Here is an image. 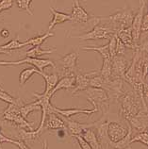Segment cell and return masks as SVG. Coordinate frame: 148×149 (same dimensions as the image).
Segmentation results:
<instances>
[{
    "label": "cell",
    "mask_w": 148,
    "mask_h": 149,
    "mask_svg": "<svg viewBox=\"0 0 148 149\" xmlns=\"http://www.w3.org/2000/svg\"><path fill=\"white\" fill-rule=\"evenodd\" d=\"M0 100L6 102L8 104H15L18 106H21L24 104L22 99L20 98H15L13 95H10V93H8L5 90H0Z\"/></svg>",
    "instance_id": "30"
},
{
    "label": "cell",
    "mask_w": 148,
    "mask_h": 149,
    "mask_svg": "<svg viewBox=\"0 0 148 149\" xmlns=\"http://www.w3.org/2000/svg\"><path fill=\"white\" fill-rule=\"evenodd\" d=\"M37 111H41V106L38 100L35 102H31V103H28V104L24 103L20 107V114L24 117L25 119L28 118L31 112Z\"/></svg>",
    "instance_id": "25"
},
{
    "label": "cell",
    "mask_w": 148,
    "mask_h": 149,
    "mask_svg": "<svg viewBox=\"0 0 148 149\" xmlns=\"http://www.w3.org/2000/svg\"><path fill=\"white\" fill-rule=\"evenodd\" d=\"M59 129L67 130L63 119L61 118L60 115L57 114L55 112L49 113V114L46 116L42 130L44 132L45 130H59Z\"/></svg>",
    "instance_id": "15"
},
{
    "label": "cell",
    "mask_w": 148,
    "mask_h": 149,
    "mask_svg": "<svg viewBox=\"0 0 148 149\" xmlns=\"http://www.w3.org/2000/svg\"><path fill=\"white\" fill-rule=\"evenodd\" d=\"M108 53H110V58L111 60L116 55V34H113L110 38V42H108Z\"/></svg>",
    "instance_id": "35"
},
{
    "label": "cell",
    "mask_w": 148,
    "mask_h": 149,
    "mask_svg": "<svg viewBox=\"0 0 148 149\" xmlns=\"http://www.w3.org/2000/svg\"><path fill=\"white\" fill-rule=\"evenodd\" d=\"M50 11H51L53 18H52L51 22L49 23V26L47 29L48 31L52 30L57 25L63 24L65 22H71V16H70V14L61 13V11H58L52 7L50 8Z\"/></svg>",
    "instance_id": "18"
},
{
    "label": "cell",
    "mask_w": 148,
    "mask_h": 149,
    "mask_svg": "<svg viewBox=\"0 0 148 149\" xmlns=\"http://www.w3.org/2000/svg\"><path fill=\"white\" fill-rule=\"evenodd\" d=\"M15 1H16L17 7H18L19 10H24L28 14L32 16L33 13L30 9V4H31V2H32V0H15Z\"/></svg>",
    "instance_id": "34"
},
{
    "label": "cell",
    "mask_w": 148,
    "mask_h": 149,
    "mask_svg": "<svg viewBox=\"0 0 148 149\" xmlns=\"http://www.w3.org/2000/svg\"><path fill=\"white\" fill-rule=\"evenodd\" d=\"M34 74H40V71L37 70L35 67H31V68H25L23 71L19 74V83L20 86H24L26 82H28L30 77L33 76Z\"/></svg>",
    "instance_id": "28"
},
{
    "label": "cell",
    "mask_w": 148,
    "mask_h": 149,
    "mask_svg": "<svg viewBox=\"0 0 148 149\" xmlns=\"http://www.w3.org/2000/svg\"><path fill=\"white\" fill-rule=\"evenodd\" d=\"M99 71L94 70V71L89 72V73H80L79 72L75 76V86L73 88L72 95H75L77 93L83 92L87 88L90 87V78L92 76H93L94 74L98 73Z\"/></svg>",
    "instance_id": "13"
},
{
    "label": "cell",
    "mask_w": 148,
    "mask_h": 149,
    "mask_svg": "<svg viewBox=\"0 0 148 149\" xmlns=\"http://www.w3.org/2000/svg\"><path fill=\"white\" fill-rule=\"evenodd\" d=\"M88 96V100L92 104L98 111H102L103 115L106 114L110 108V100L106 91L102 88H92L89 87L85 91Z\"/></svg>",
    "instance_id": "3"
},
{
    "label": "cell",
    "mask_w": 148,
    "mask_h": 149,
    "mask_svg": "<svg viewBox=\"0 0 148 149\" xmlns=\"http://www.w3.org/2000/svg\"><path fill=\"white\" fill-rule=\"evenodd\" d=\"M42 149H48V144H47V141L44 140V143H42Z\"/></svg>",
    "instance_id": "42"
},
{
    "label": "cell",
    "mask_w": 148,
    "mask_h": 149,
    "mask_svg": "<svg viewBox=\"0 0 148 149\" xmlns=\"http://www.w3.org/2000/svg\"><path fill=\"white\" fill-rule=\"evenodd\" d=\"M75 86V77H62L57 82L56 86L52 89V91L48 93L50 97H52L55 93L60 90H70Z\"/></svg>",
    "instance_id": "21"
},
{
    "label": "cell",
    "mask_w": 148,
    "mask_h": 149,
    "mask_svg": "<svg viewBox=\"0 0 148 149\" xmlns=\"http://www.w3.org/2000/svg\"><path fill=\"white\" fill-rule=\"evenodd\" d=\"M73 137H75V138H76V140L77 143H79L80 149H92L91 147H90L89 144H88V143L80 135H74Z\"/></svg>",
    "instance_id": "37"
},
{
    "label": "cell",
    "mask_w": 148,
    "mask_h": 149,
    "mask_svg": "<svg viewBox=\"0 0 148 149\" xmlns=\"http://www.w3.org/2000/svg\"><path fill=\"white\" fill-rule=\"evenodd\" d=\"M148 30V14L146 11L143 14L142 21V26H141V35L142 34H146Z\"/></svg>",
    "instance_id": "39"
},
{
    "label": "cell",
    "mask_w": 148,
    "mask_h": 149,
    "mask_svg": "<svg viewBox=\"0 0 148 149\" xmlns=\"http://www.w3.org/2000/svg\"><path fill=\"white\" fill-rule=\"evenodd\" d=\"M145 7L146 3L141 4V8L139 9V10L134 14L133 20L131 23V32H132V38H133L134 45L136 46V48L138 47L140 40H141V26H142V21L143 14L145 13Z\"/></svg>",
    "instance_id": "10"
},
{
    "label": "cell",
    "mask_w": 148,
    "mask_h": 149,
    "mask_svg": "<svg viewBox=\"0 0 148 149\" xmlns=\"http://www.w3.org/2000/svg\"><path fill=\"white\" fill-rule=\"evenodd\" d=\"M118 102L120 103V114L124 120L138 114L142 109H147V106L142 103V99L134 91L124 92Z\"/></svg>",
    "instance_id": "1"
},
{
    "label": "cell",
    "mask_w": 148,
    "mask_h": 149,
    "mask_svg": "<svg viewBox=\"0 0 148 149\" xmlns=\"http://www.w3.org/2000/svg\"><path fill=\"white\" fill-rule=\"evenodd\" d=\"M0 36H1L2 38H8L10 36V31L6 29H2L1 30H0Z\"/></svg>",
    "instance_id": "40"
},
{
    "label": "cell",
    "mask_w": 148,
    "mask_h": 149,
    "mask_svg": "<svg viewBox=\"0 0 148 149\" xmlns=\"http://www.w3.org/2000/svg\"><path fill=\"white\" fill-rule=\"evenodd\" d=\"M143 143L145 146H148V138H147V131L145 132H139V133H136V135L133 136L132 135L131 137V140H130V143Z\"/></svg>",
    "instance_id": "33"
},
{
    "label": "cell",
    "mask_w": 148,
    "mask_h": 149,
    "mask_svg": "<svg viewBox=\"0 0 148 149\" xmlns=\"http://www.w3.org/2000/svg\"><path fill=\"white\" fill-rule=\"evenodd\" d=\"M81 49L85 51H96L100 54L102 58H110L108 44L101 46H84V47H81Z\"/></svg>",
    "instance_id": "31"
},
{
    "label": "cell",
    "mask_w": 148,
    "mask_h": 149,
    "mask_svg": "<svg viewBox=\"0 0 148 149\" xmlns=\"http://www.w3.org/2000/svg\"><path fill=\"white\" fill-rule=\"evenodd\" d=\"M70 16H71V22L75 23V24H85V23H88L90 19L92 18L91 15L81 7L79 0H75Z\"/></svg>",
    "instance_id": "14"
},
{
    "label": "cell",
    "mask_w": 148,
    "mask_h": 149,
    "mask_svg": "<svg viewBox=\"0 0 148 149\" xmlns=\"http://www.w3.org/2000/svg\"><path fill=\"white\" fill-rule=\"evenodd\" d=\"M77 60H79V53L74 52L68 53L58 61V74L60 77H75L79 72L77 67Z\"/></svg>",
    "instance_id": "4"
},
{
    "label": "cell",
    "mask_w": 148,
    "mask_h": 149,
    "mask_svg": "<svg viewBox=\"0 0 148 149\" xmlns=\"http://www.w3.org/2000/svg\"><path fill=\"white\" fill-rule=\"evenodd\" d=\"M53 36H54V33L50 32V31H47V32L42 34V35H38V36L30 38V39H28V40L25 41L24 42H25L26 45H32V46L42 45L48 38L53 37Z\"/></svg>",
    "instance_id": "27"
},
{
    "label": "cell",
    "mask_w": 148,
    "mask_h": 149,
    "mask_svg": "<svg viewBox=\"0 0 148 149\" xmlns=\"http://www.w3.org/2000/svg\"><path fill=\"white\" fill-rule=\"evenodd\" d=\"M13 6V0H0V9L2 11L11 9Z\"/></svg>",
    "instance_id": "38"
},
{
    "label": "cell",
    "mask_w": 148,
    "mask_h": 149,
    "mask_svg": "<svg viewBox=\"0 0 148 149\" xmlns=\"http://www.w3.org/2000/svg\"><path fill=\"white\" fill-rule=\"evenodd\" d=\"M126 47L116 36V55H124Z\"/></svg>",
    "instance_id": "36"
},
{
    "label": "cell",
    "mask_w": 148,
    "mask_h": 149,
    "mask_svg": "<svg viewBox=\"0 0 148 149\" xmlns=\"http://www.w3.org/2000/svg\"><path fill=\"white\" fill-rule=\"evenodd\" d=\"M99 76L104 80H108L111 77V60L110 58H103L102 68L99 71Z\"/></svg>",
    "instance_id": "29"
},
{
    "label": "cell",
    "mask_w": 148,
    "mask_h": 149,
    "mask_svg": "<svg viewBox=\"0 0 148 149\" xmlns=\"http://www.w3.org/2000/svg\"><path fill=\"white\" fill-rule=\"evenodd\" d=\"M102 89L106 91L110 102H118L119 98L124 93V80L122 78H110L108 80H103Z\"/></svg>",
    "instance_id": "6"
},
{
    "label": "cell",
    "mask_w": 148,
    "mask_h": 149,
    "mask_svg": "<svg viewBox=\"0 0 148 149\" xmlns=\"http://www.w3.org/2000/svg\"><path fill=\"white\" fill-rule=\"evenodd\" d=\"M40 76L44 77L45 81V90L42 93V95H48L52 91V89L55 87L57 82L60 79V76L58 73H52V74H46L44 72H40Z\"/></svg>",
    "instance_id": "22"
},
{
    "label": "cell",
    "mask_w": 148,
    "mask_h": 149,
    "mask_svg": "<svg viewBox=\"0 0 148 149\" xmlns=\"http://www.w3.org/2000/svg\"><path fill=\"white\" fill-rule=\"evenodd\" d=\"M57 49L56 48H52V49H42L40 45H36L33 46L32 48H30L29 50L26 51V57H30V58H41L44 55H48V54H52L54 52H56Z\"/></svg>",
    "instance_id": "26"
},
{
    "label": "cell",
    "mask_w": 148,
    "mask_h": 149,
    "mask_svg": "<svg viewBox=\"0 0 148 149\" xmlns=\"http://www.w3.org/2000/svg\"><path fill=\"white\" fill-rule=\"evenodd\" d=\"M126 122L131 127L132 130H135L137 133L147 131V125H148L147 109H142L138 114L127 119Z\"/></svg>",
    "instance_id": "12"
},
{
    "label": "cell",
    "mask_w": 148,
    "mask_h": 149,
    "mask_svg": "<svg viewBox=\"0 0 148 149\" xmlns=\"http://www.w3.org/2000/svg\"><path fill=\"white\" fill-rule=\"evenodd\" d=\"M0 90H4V89L2 88V86H1V85H0Z\"/></svg>",
    "instance_id": "44"
},
{
    "label": "cell",
    "mask_w": 148,
    "mask_h": 149,
    "mask_svg": "<svg viewBox=\"0 0 148 149\" xmlns=\"http://www.w3.org/2000/svg\"><path fill=\"white\" fill-rule=\"evenodd\" d=\"M129 61L124 55H115L111 58V77L110 78H124V74L129 66Z\"/></svg>",
    "instance_id": "8"
},
{
    "label": "cell",
    "mask_w": 148,
    "mask_h": 149,
    "mask_svg": "<svg viewBox=\"0 0 148 149\" xmlns=\"http://www.w3.org/2000/svg\"><path fill=\"white\" fill-rule=\"evenodd\" d=\"M2 13V10H1V9H0V13Z\"/></svg>",
    "instance_id": "45"
},
{
    "label": "cell",
    "mask_w": 148,
    "mask_h": 149,
    "mask_svg": "<svg viewBox=\"0 0 148 149\" xmlns=\"http://www.w3.org/2000/svg\"><path fill=\"white\" fill-rule=\"evenodd\" d=\"M18 114H20V106L15 104H9L8 108L3 111L2 115L5 121L13 123Z\"/></svg>",
    "instance_id": "24"
},
{
    "label": "cell",
    "mask_w": 148,
    "mask_h": 149,
    "mask_svg": "<svg viewBox=\"0 0 148 149\" xmlns=\"http://www.w3.org/2000/svg\"><path fill=\"white\" fill-rule=\"evenodd\" d=\"M117 38L123 42L126 48H129L132 50L136 49V46L134 45L133 38H132V32H131V27H126V29H122L118 30L115 33Z\"/></svg>",
    "instance_id": "19"
},
{
    "label": "cell",
    "mask_w": 148,
    "mask_h": 149,
    "mask_svg": "<svg viewBox=\"0 0 148 149\" xmlns=\"http://www.w3.org/2000/svg\"><path fill=\"white\" fill-rule=\"evenodd\" d=\"M128 132L127 127L124 124L117 122V121H110L108 124V137L110 142L116 143L123 139Z\"/></svg>",
    "instance_id": "11"
},
{
    "label": "cell",
    "mask_w": 148,
    "mask_h": 149,
    "mask_svg": "<svg viewBox=\"0 0 148 149\" xmlns=\"http://www.w3.org/2000/svg\"><path fill=\"white\" fill-rule=\"evenodd\" d=\"M115 34L113 29L108 23L107 17H99V21L97 24L92 26V29L82 35L72 36V38L79 39L81 41L89 40H108L112 35Z\"/></svg>",
    "instance_id": "2"
},
{
    "label": "cell",
    "mask_w": 148,
    "mask_h": 149,
    "mask_svg": "<svg viewBox=\"0 0 148 149\" xmlns=\"http://www.w3.org/2000/svg\"><path fill=\"white\" fill-rule=\"evenodd\" d=\"M61 118L63 119L64 123L66 125V129H67V132L70 133L72 136L74 135H81V133L83 132L84 129L90 128V127H93L94 123L92 124H82L79 122H76V121L71 120L69 118H66V117L61 116Z\"/></svg>",
    "instance_id": "16"
},
{
    "label": "cell",
    "mask_w": 148,
    "mask_h": 149,
    "mask_svg": "<svg viewBox=\"0 0 148 149\" xmlns=\"http://www.w3.org/2000/svg\"><path fill=\"white\" fill-rule=\"evenodd\" d=\"M108 121L106 119V114H104L100 120L94 122V125H93L97 139L99 141L102 149H106L108 147H110V141L108 137Z\"/></svg>",
    "instance_id": "9"
},
{
    "label": "cell",
    "mask_w": 148,
    "mask_h": 149,
    "mask_svg": "<svg viewBox=\"0 0 148 149\" xmlns=\"http://www.w3.org/2000/svg\"><path fill=\"white\" fill-rule=\"evenodd\" d=\"M22 64H30L35 67L40 72H44V68L51 66L52 68H56L55 62L47 60V58H30L26 57L21 61H0V65L3 66H10V65H22Z\"/></svg>",
    "instance_id": "7"
},
{
    "label": "cell",
    "mask_w": 148,
    "mask_h": 149,
    "mask_svg": "<svg viewBox=\"0 0 148 149\" xmlns=\"http://www.w3.org/2000/svg\"><path fill=\"white\" fill-rule=\"evenodd\" d=\"M26 46L25 45L24 42H20L17 39H14V40H11L7 44L0 45V47L4 50H8V51H11V50H16V49H20Z\"/></svg>",
    "instance_id": "32"
},
{
    "label": "cell",
    "mask_w": 148,
    "mask_h": 149,
    "mask_svg": "<svg viewBox=\"0 0 148 149\" xmlns=\"http://www.w3.org/2000/svg\"><path fill=\"white\" fill-rule=\"evenodd\" d=\"M139 1H140V3H141V4H143V3H146L147 0H139Z\"/></svg>",
    "instance_id": "43"
},
{
    "label": "cell",
    "mask_w": 148,
    "mask_h": 149,
    "mask_svg": "<svg viewBox=\"0 0 148 149\" xmlns=\"http://www.w3.org/2000/svg\"><path fill=\"white\" fill-rule=\"evenodd\" d=\"M134 14L135 13H133V10L130 9H123L110 15L107 17V19L116 33L120 29L131 26Z\"/></svg>",
    "instance_id": "5"
},
{
    "label": "cell",
    "mask_w": 148,
    "mask_h": 149,
    "mask_svg": "<svg viewBox=\"0 0 148 149\" xmlns=\"http://www.w3.org/2000/svg\"><path fill=\"white\" fill-rule=\"evenodd\" d=\"M80 136L86 141V142L88 143V144L90 146V147H91L92 149H102V147H101V146H100L99 141H98V139H97L95 130L93 127L84 129Z\"/></svg>",
    "instance_id": "20"
},
{
    "label": "cell",
    "mask_w": 148,
    "mask_h": 149,
    "mask_svg": "<svg viewBox=\"0 0 148 149\" xmlns=\"http://www.w3.org/2000/svg\"><path fill=\"white\" fill-rule=\"evenodd\" d=\"M133 135V130L129 125H128V132L127 134L124 137L123 139H121L120 141L116 143H112L110 142V147H111L112 149H128L130 146V140L131 137Z\"/></svg>",
    "instance_id": "23"
},
{
    "label": "cell",
    "mask_w": 148,
    "mask_h": 149,
    "mask_svg": "<svg viewBox=\"0 0 148 149\" xmlns=\"http://www.w3.org/2000/svg\"><path fill=\"white\" fill-rule=\"evenodd\" d=\"M53 112L57 113L60 116H63L66 117V118H70L74 115H76V114H86V115H90V114H92V113H95V112H98L97 109L93 107L92 109H77V108H73V109H59L54 106L53 108Z\"/></svg>",
    "instance_id": "17"
},
{
    "label": "cell",
    "mask_w": 148,
    "mask_h": 149,
    "mask_svg": "<svg viewBox=\"0 0 148 149\" xmlns=\"http://www.w3.org/2000/svg\"><path fill=\"white\" fill-rule=\"evenodd\" d=\"M10 51H8V50H4L0 47V55H10Z\"/></svg>",
    "instance_id": "41"
}]
</instances>
